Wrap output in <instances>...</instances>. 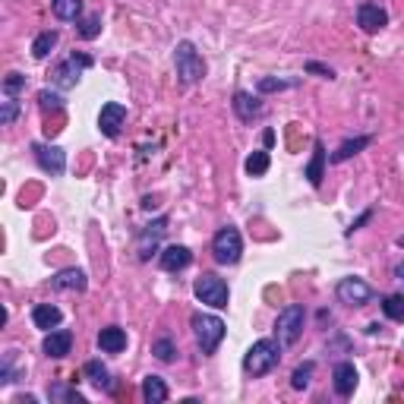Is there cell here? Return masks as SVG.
<instances>
[{
	"instance_id": "obj_23",
	"label": "cell",
	"mask_w": 404,
	"mask_h": 404,
	"mask_svg": "<svg viewBox=\"0 0 404 404\" xmlns=\"http://www.w3.org/2000/svg\"><path fill=\"white\" fill-rule=\"evenodd\" d=\"M86 376H88V382L98 385V389H105V391L114 389L111 372H107V366L101 363V360H88V363H86Z\"/></svg>"
},
{
	"instance_id": "obj_22",
	"label": "cell",
	"mask_w": 404,
	"mask_h": 404,
	"mask_svg": "<svg viewBox=\"0 0 404 404\" xmlns=\"http://www.w3.org/2000/svg\"><path fill=\"white\" fill-rule=\"evenodd\" d=\"M370 142H372V136H357V139H347V142H341L338 149L332 152V161H335V164L347 161V158H354V155H357V152H363Z\"/></svg>"
},
{
	"instance_id": "obj_26",
	"label": "cell",
	"mask_w": 404,
	"mask_h": 404,
	"mask_svg": "<svg viewBox=\"0 0 404 404\" xmlns=\"http://www.w3.org/2000/svg\"><path fill=\"white\" fill-rule=\"evenodd\" d=\"M382 309H385V316H389V319L404 322V297L401 294H389V297H385Z\"/></svg>"
},
{
	"instance_id": "obj_19",
	"label": "cell",
	"mask_w": 404,
	"mask_h": 404,
	"mask_svg": "<svg viewBox=\"0 0 404 404\" xmlns=\"http://www.w3.org/2000/svg\"><path fill=\"white\" fill-rule=\"evenodd\" d=\"M231 105H234V114H237L240 120H246V123H250L252 117H259V114H262V105H259L250 92H234Z\"/></svg>"
},
{
	"instance_id": "obj_20",
	"label": "cell",
	"mask_w": 404,
	"mask_h": 404,
	"mask_svg": "<svg viewBox=\"0 0 404 404\" xmlns=\"http://www.w3.org/2000/svg\"><path fill=\"white\" fill-rule=\"evenodd\" d=\"M142 398L149 404H164L168 401V385L161 376H145L142 379Z\"/></svg>"
},
{
	"instance_id": "obj_5",
	"label": "cell",
	"mask_w": 404,
	"mask_h": 404,
	"mask_svg": "<svg viewBox=\"0 0 404 404\" xmlns=\"http://www.w3.org/2000/svg\"><path fill=\"white\" fill-rule=\"evenodd\" d=\"M303 322H307V309L303 303H290L278 313V322H275V335L281 341V347H290L297 338L303 335Z\"/></svg>"
},
{
	"instance_id": "obj_25",
	"label": "cell",
	"mask_w": 404,
	"mask_h": 404,
	"mask_svg": "<svg viewBox=\"0 0 404 404\" xmlns=\"http://www.w3.org/2000/svg\"><path fill=\"white\" fill-rule=\"evenodd\" d=\"M57 32L54 29H48V32H41V35L35 38V41H32V57H35V60H44V57L50 54V50H54V44H57Z\"/></svg>"
},
{
	"instance_id": "obj_12",
	"label": "cell",
	"mask_w": 404,
	"mask_h": 404,
	"mask_svg": "<svg viewBox=\"0 0 404 404\" xmlns=\"http://www.w3.org/2000/svg\"><path fill=\"white\" fill-rule=\"evenodd\" d=\"M69 347H73V335L67 332V328H50L48 335H44V344H41V351L48 354L50 360H60V357H67L69 354Z\"/></svg>"
},
{
	"instance_id": "obj_33",
	"label": "cell",
	"mask_w": 404,
	"mask_h": 404,
	"mask_svg": "<svg viewBox=\"0 0 404 404\" xmlns=\"http://www.w3.org/2000/svg\"><path fill=\"white\" fill-rule=\"evenodd\" d=\"M152 354H155V357L158 360H164V363H168V360H174V341H170V338H158L155 341V344H152Z\"/></svg>"
},
{
	"instance_id": "obj_36",
	"label": "cell",
	"mask_w": 404,
	"mask_h": 404,
	"mask_svg": "<svg viewBox=\"0 0 404 404\" xmlns=\"http://www.w3.org/2000/svg\"><path fill=\"white\" fill-rule=\"evenodd\" d=\"M307 73H316V76H322V79H335V69L332 67H322V63H316V60L307 63Z\"/></svg>"
},
{
	"instance_id": "obj_31",
	"label": "cell",
	"mask_w": 404,
	"mask_h": 404,
	"mask_svg": "<svg viewBox=\"0 0 404 404\" xmlns=\"http://www.w3.org/2000/svg\"><path fill=\"white\" fill-rule=\"evenodd\" d=\"M19 92H25V76L22 73H6L4 76V95H13V98H16Z\"/></svg>"
},
{
	"instance_id": "obj_9",
	"label": "cell",
	"mask_w": 404,
	"mask_h": 404,
	"mask_svg": "<svg viewBox=\"0 0 404 404\" xmlns=\"http://www.w3.org/2000/svg\"><path fill=\"white\" fill-rule=\"evenodd\" d=\"M357 25L372 35V32L389 25V13H385V6L376 4V0H363V4L357 6Z\"/></svg>"
},
{
	"instance_id": "obj_7",
	"label": "cell",
	"mask_w": 404,
	"mask_h": 404,
	"mask_svg": "<svg viewBox=\"0 0 404 404\" xmlns=\"http://www.w3.org/2000/svg\"><path fill=\"white\" fill-rule=\"evenodd\" d=\"M335 294H338V300L347 303V307H366V303L372 300V288L363 278H341Z\"/></svg>"
},
{
	"instance_id": "obj_13",
	"label": "cell",
	"mask_w": 404,
	"mask_h": 404,
	"mask_svg": "<svg viewBox=\"0 0 404 404\" xmlns=\"http://www.w3.org/2000/svg\"><path fill=\"white\" fill-rule=\"evenodd\" d=\"M332 379H335V391H338L341 398L354 395V389H357V370H354L351 360H341V363H335L332 370Z\"/></svg>"
},
{
	"instance_id": "obj_16",
	"label": "cell",
	"mask_w": 404,
	"mask_h": 404,
	"mask_svg": "<svg viewBox=\"0 0 404 404\" xmlns=\"http://www.w3.org/2000/svg\"><path fill=\"white\" fill-rule=\"evenodd\" d=\"M189 262H193V252H189L187 246H180V243L164 246V252H161V269L164 271H180V269H187Z\"/></svg>"
},
{
	"instance_id": "obj_14",
	"label": "cell",
	"mask_w": 404,
	"mask_h": 404,
	"mask_svg": "<svg viewBox=\"0 0 404 404\" xmlns=\"http://www.w3.org/2000/svg\"><path fill=\"white\" fill-rule=\"evenodd\" d=\"M164 231H168V218H158L139 234V259H149L152 252H155V246H158V240H161Z\"/></svg>"
},
{
	"instance_id": "obj_3",
	"label": "cell",
	"mask_w": 404,
	"mask_h": 404,
	"mask_svg": "<svg viewBox=\"0 0 404 404\" xmlns=\"http://www.w3.org/2000/svg\"><path fill=\"white\" fill-rule=\"evenodd\" d=\"M193 335H196V344H199L202 354H215V351H218V344L224 341L227 325L218 319V316L196 313L193 316Z\"/></svg>"
},
{
	"instance_id": "obj_4",
	"label": "cell",
	"mask_w": 404,
	"mask_h": 404,
	"mask_svg": "<svg viewBox=\"0 0 404 404\" xmlns=\"http://www.w3.org/2000/svg\"><path fill=\"white\" fill-rule=\"evenodd\" d=\"M240 252H243V240H240V231L234 224H224L215 231L212 237V256L215 262L221 265H234L240 262Z\"/></svg>"
},
{
	"instance_id": "obj_1",
	"label": "cell",
	"mask_w": 404,
	"mask_h": 404,
	"mask_svg": "<svg viewBox=\"0 0 404 404\" xmlns=\"http://www.w3.org/2000/svg\"><path fill=\"white\" fill-rule=\"evenodd\" d=\"M278 360H281V341L259 338V341H252V347L246 351L243 370L250 372V376H265V372H271L278 366Z\"/></svg>"
},
{
	"instance_id": "obj_10",
	"label": "cell",
	"mask_w": 404,
	"mask_h": 404,
	"mask_svg": "<svg viewBox=\"0 0 404 404\" xmlns=\"http://www.w3.org/2000/svg\"><path fill=\"white\" fill-rule=\"evenodd\" d=\"M123 123H126V107L120 105V101H107L98 114V130L105 133L107 139H117Z\"/></svg>"
},
{
	"instance_id": "obj_34",
	"label": "cell",
	"mask_w": 404,
	"mask_h": 404,
	"mask_svg": "<svg viewBox=\"0 0 404 404\" xmlns=\"http://www.w3.org/2000/svg\"><path fill=\"white\" fill-rule=\"evenodd\" d=\"M38 101H41V111H60V107H63V98H60V95H57V92H48V88L38 95Z\"/></svg>"
},
{
	"instance_id": "obj_8",
	"label": "cell",
	"mask_w": 404,
	"mask_h": 404,
	"mask_svg": "<svg viewBox=\"0 0 404 404\" xmlns=\"http://www.w3.org/2000/svg\"><path fill=\"white\" fill-rule=\"evenodd\" d=\"M92 63H95V60H92L88 54H69L67 60H63L60 67L54 69V82H57L60 88H73L76 82H79L82 69H88Z\"/></svg>"
},
{
	"instance_id": "obj_17",
	"label": "cell",
	"mask_w": 404,
	"mask_h": 404,
	"mask_svg": "<svg viewBox=\"0 0 404 404\" xmlns=\"http://www.w3.org/2000/svg\"><path fill=\"white\" fill-rule=\"evenodd\" d=\"M32 322H35V328L50 332V328H57L63 322V313L54 307V303H38V307L32 309Z\"/></svg>"
},
{
	"instance_id": "obj_28",
	"label": "cell",
	"mask_w": 404,
	"mask_h": 404,
	"mask_svg": "<svg viewBox=\"0 0 404 404\" xmlns=\"http://www.w3.org/2000/svg\"><path fill=\"white\" fill-rule=\"evenodd\" d=\"M16 117H19V101L13 98V95H4V101H0V123L13 126Z\"/></svg>"
},
{
	"instance_id": "obj_35",
	"label": "cell",
	"mask_w": 404,
	"mask_h": 404,
	"mask_svg": "<svg viewBox=\"0 0 404 404\" xmlns=\"http://www.w3.org/2000/svg\"><path fill=\"white\" fill-rule=\"evenodd\" d=\"M50 398H63V401H86L76 389H63V385H54V389H50Z\"/></svg>"
},
{
	"instance_id": "obj_24",
	"label": "cell",
	"mask_w": 404,
	"mask_h": 404,
	"mask_svg": "<svg viewBox=\"0 0 404 404\" xmlns=\"http://www.w3.org/2000/svg\"><path fill=\"white\" fill-rule=\"evenodd\" d=\"M50 10L63 22H76L82 16V0H50Z\"/></svg>"
},
{
	"instance_id": "obj_15",
	"label": "cell",
	"mask_w": 404,
	"mask_h": 404,
	"mask_svg": "<svg viewBox=\"0 0 404 404\" xmlns=\"http://www.w3.org/2000/svg\"><path fill=\"white\" fill-rule=\"evenodd\" d=\"M50 288L54 290H86L88 288V278L82 269H63L50 278Z\"/></svg>"
},
{
	"instance_id": "obj_29",
	"label": "cell",
	"mask_w": 404,
	"mask_h": 404,
	"mask_svg": "<svg viewBox=\"0 0 404 404\" xmlns=\"http://www.w3.org/2000/svg\"><path fill=\"white\" fill-rule=\"evenodd\" d=\"M313 370H316V363H313V360H307V363H303V366H297V370H294V376H290V385H294L297 391H303V389H307V385H309V376H313Z\"/></svg>"
},
{
	"instance_id": "obj_21",
	"label": "cell",
	"mask_w": 404,
	"mask_h": 404,
	"mask_svg": "<svg viewBox=\"0 0 404 404\" xmlns=\"http://www.w3.org/2000/svg\"><path fill=\"white\" fill-rule=\"evenodd\" d=\"M307 177L313 187H319L322 177H325V145L322 142L313 145V158H309V164H307Z\"/></svg>"
},
{
	"instance_id": "obj_39",
	"label": "cell",
	"mask_w": 404,
	"mask_h": 404,
	"mask_svg": "<svg viewBox=\"0 0 404 404\" xmlns=\"http://www.w3.org/2000/svg\"><path fill=\"white\" fill-rule=\"evenodd\" d=\"M395 278L404 284V262H398V265H395Z\"/></svg>"
},
{
	"instance_id": "obj_2",
	"label": "cell",
	"mask_w": 404,
	"mask_h": 404,
	"mask_svg": "<svg viewBox=\"0 0 404 404\" xmlns=\"http://www.w3.org/2000/svg\"><path fill=\"white\" fill-rule=\"evenodd\" d=\"M174 67H177V79L183 86H193V82H199L206 76V60H202V54L196 50L193 41H180L174 48Z\"/></svg>"
},
{
	"instance_id": "obj_18",
	"label": "cell",
	"mask_w": 404,
	"mask_h": 404,
	"mask_svg": "<svg viewBox=\"0 0 404 404\" xmlns=\"http://www.w3.org/2000/svg\"><path fill=\"white\" fill-rule=\"evenodd\" d=\"M98 347L105 354H120L126 347V332L120 325H107L98 332Z\"/></svg>"
},
{
	"instance_id": "obj_38",
	"label": "cell",
	"mask_w": 404,
	"mask_h": 404,
	"mask_svg": "<svg viewBox=\"0 0 404 404\" xmlns=\"http://www.w3.org/2000/svg\"><path fill=\"white\" fill-rule=\"evenodd\" d=\"M262 142H265V149H271V145H275V133L265 130V133H262Z\"/></svg>"
},
{
	"instance_id": "obj_27",
	"label": "cell",
	"mask_w": 404,
	"mask_h": 404,
	"mask_svg": "<svg viewBox=\"0 0 404 404\" xmlns=\"http://www.w3.org/2000/svg\"><path fill=\"white\" fill-rule=\"evenodd\" d=\"M265 170H269V152H252V155L246 158V174L262 177Z\"/></svg>"
},
{
	"instance_id": "obj_32",
	"label": "cell",
	"mask_w": 404,
	"mask_h": 404,
	"mask_svg": "<svg viewBox=\"0 0 404 404\" xmlns=\"http://www.w3.org/2000/svg\"><path fill=\"white\" fill-rule=\"evenodd\" d=\"M290 86H294V82H288V79H271V76H262L256 88L262 95H269V92H284V88H290Z\"/></svg>"
},
{
	"instance_id": "obj_6",
	"label": "cell",
	"mask_w": 404,
	"mask_h": 404,
	"mask_svg": "<svg viewBox=\"0 0 404 404\" xmlns=\"http://www.w3.org/2000/svg\"><path fill=\"white\" fill-rule=\"evenodd\" d=\"M193 294L199 297V303H206V307H212V309H224L227 300H231V294H227V284L221 281L218 275H212V271H206V275L196 278Z\"/></svg>"
},
{
	"instance_id": "obj_30",
	"label": "cell",
	"mask_w": 404,
	"mask_h": 404,
	"mask_svg": "<svg viewBox=\"0 0 404 404\" xmlns=\"http://www.w3.org/2000/svg\"><path fill=\"white\" fill-rule=\"evenodd\" d=\"M101 35V16H86L79 22V38H86V41H92V38Z\"/></svg>"
},
{
	"instance_id": "obj_11",
	"label": "cell",
	"mask_w": 404,
	"mask_h": 404,
	"mask_svg": "<svg viewBox=\"0 0 404 404\" xmlns=\"http://www.w3.org/2000/svg\"><path fill=\"white\" fill-rule=\"evenodd\" d=\"M35 161L41 164V170H48V174H63V168H67V155H63V149H57V145H35Z\"/></svg>"
},
{
	"instance_id": "obj_37",
	"label": "cell",
	"mask_w": 404,
	"mask_h": 404,
	"mask_svg": "<svg viewBox=\"0 0 404 404\" xmlns=\"http://www.w3.org/2000/svg\"><path fill=\"white\" fill-rule=\"evenodd\" d=\"M370 218H372V208H366V212H363V215H360V218H357V221H351V227H347V234L360 231V227H363V224H366V221H370Z\"/></svg>"
}]
</instances>
